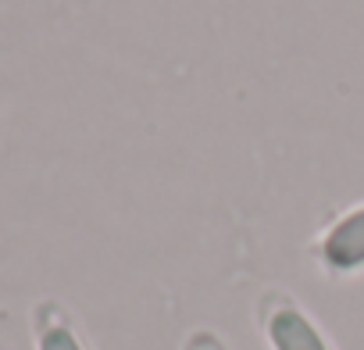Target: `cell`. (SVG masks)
<instances>
[{"instance_id": "obj_3", "label": "cell", "mask_w": 364, "mask_h": 350, "mask_svg": "<svg viewBox=\"0 0 364 350\" xmlns=\"http://www.w3.org/2000/svg\"><path fill=\"white\" fill-rule=\"evenodd\" d=\"M43 350H79V343L68 329H50L43 336Z\"/></svg>"}, {"instance_id": "obj_2", "label": "cell", "mask_w": 364, "mask_h": 350, "mask_svg": "<svg viewBox=\"0 0 364 350\" xmlns=\"http://www.w3.org/2000/svg\"><path fill=\"white\" fill-rule=\"evenodd\" d=\"M272 343L275 350H325L321 336L296 311H279L272 318Z\"/></svg>"}, {"instance_id": "obj_1", "label": "cell", "mask_w": 364, "mask_h": 350, "mask_svg": "<svg viewBox=\"0 0 364 350\" xmlns=\"http://www.w3.org/2000/svg\"><path fill=\"white\" fill-rule=\"evenodd\" d=\"M325 261L339 272L364 265V211L343 218L325 240Z\"/></svg>"}]
</instances>
